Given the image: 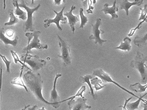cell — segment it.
<instances>
[{
    "mask_svg": "<svg viewBox=\"0 0 147 110\" xmlns=\"http://www.w3.org/2000/svg\"><path fill=\"white\" fill-rule=\"evenodd\" d=\"M38 110H45V109L44 108V107H42L41 109H38Z\"/></svg>",
    "mask_w": 147,
    "mask_h": 110,
    "instance_id": "74e56055",
    "label": "cell"
},
{
    "mask_svg": "<svg viewBox=\"0 0 147 110\" xmlns=\"http://www.w3.org/2000/svg\"><path fill=\"white\" fill-rule=\"evenodd\" d=\"M96 2V0H93V4H95Z\"/></svg>",
    "mask_w": 147,
    "mask_h": 110,
    "instance_id": "f35d334b",
    "label": "cell"
},
{
    "mask_svg": "<svg viewBox=\"0 0 147 110\" xmlns=\"http://www.w3.org/2000/svg\"><path fill=\"white\" fill-rule=\"evenodd\" d=\"M116 0H115L113 6L111 7H109L108 3H105L104 5L103 8L101 10V11L104 12L105 14H109L111 15V20H114L115 18H118V15L116 13V12H119V7L116 6Z\"/></svg>",
    "mask_w": 147,
    "mask_h": 110,
    "instance_id": "8fae6325",
    "label": "cell"
},
{
    "mask_svg": "<svg viewBox=\"0 0 147 110\" xmlns=\"http://www.w3.org/2000/svg\"><path fill=\"white\" fill-rule=\"evenodd\" d=\"M40 34L41 32L40 31H35L32 33H27L26 34V36L28 39V44L27 46L23 49V53L26 52V54H29L33 48H36L39 50L47 49L48 45L47 44L40 43V40L39 39Z\"/></svg>",
    "mask_w": 147,
    "mask_h": 110,
    "instance_id": "3957f363",
    "label": "cell"
},
{
    "mask_svg": "<svg viewBox=\"0 0 147 110\" xmlns=\"http://www.w3.org/2000/svg\"><path fill=\"white\" fill-rule=\"evenodd\" d=\"M38 110V106L36 105H35L33 107H29L28 108V110Z\"/></svg>",
    "mask_w": 147,
    "mask_h": 110,
    "instance_id": "d6a6232c",
    "label": "cell"
},
{
    "mask_svg": "<svg viewBox=\"0 0 147 110\" xmlns=\"http://www.w3.org/2000/svg\"><path fill=\"white\" fill-rule=\"evenodd\" d=\"M34 0H32V5H34Z\"/></svg>",
    "mask_w": 147,
    "mask_h": 110,
    "instance_id": "ab89813d",
    "label": "cell"
},
{
    "mask_svg": "<svg viewBox=\"0 0 147 110\" xmlns=\"http://www.w3.org/2000/svg\"><path fill=\"white\" fill-rule=\"evenodd\" d=\"M11 54H12V56H13V57L15 63H16V64H17V63H18V62H20V64L22 65V66H23L24 67H26V68L28 69V70H32V69L29 68L28 66H27V65H26V64H25V63H23V62H22L21 61V60L19 59L18 57V55H17V54H16L15 52H14L13 51H12V50H11Z\"/></svg>",
    "mask_w": 147,
    "mask_h": 110,
    "instance_id": "4316f807",
    "label": "cell"
},
{
    "mask_svg": "<svg viewBox=\"0 0 147 110\" xmlns=\"http://www.w3.org/2000/svg\"><path fill=\"white\" fill-rule=\"evenodd\" d=\"M143 107H144V109L143 110H147V105L145 103L143 104Z\"/></svg>",
    "mask_w": 147,
    "mask_h": 110,
    "instance_id": "e575fe53",
    "label": "cell"
},
{
    "mask_svg": "<svg viewBox=\"0 0 147 110\" xmlns=\"http://www.w3.org/2000/svg\"><path fill=\"white\" fill-rule=\"evenodd\" d=\"M147 61V56L137 51L134 59L131 62V67L138 70L140 74L141 80L143 82L147 80V66L145 64Z\"/></svg>",
    "mask_w": 147,
    "mask_h": 110,
    "instance_id": "7a4b0ae2",
    "label": "cell"
},
{
    "mask_svg": "<svg viewBox=\"0 0 147 110\" xmlns=\"http://www.w3.org/2000/svg\"><path fill=\"white\" fill-rule=\"evenodd\" d=\"M0 39H1V41L3 42L6 47H7L8 45H11L16 48L17 46V45H18V36H16L15 39L13 40L8 39L5 35V31H4L3 28H1L0 30Z\"/></svg>",
    "mask_w": 147,
    "mask_h": 110,
    "instance_id": "5bb4252c",
    "label": "cell"
},
{
    "mask_svg": "<svg viewBox=\"0 0 147 110\" xmlns=\"http://www.w3.org/2000/svg\"><path fill=\"white\" fill-rule=\"evenodd\" d=\"M1 57L2 58V60L3 61V62H5V63L6 64V72L7 73H10V64L11 62L10 61H8L7 60L6 57L5 56H3V55H0Z\"/></svg>",
    "mask_w": 147,
    "mask_h": 110,
    "instance_id": "f546056e",
    "label": "cell"
},
{
    "mask_svg": "<svg viewBox=\"0 0 147 110\" xmlns=\"http://www.w3.org/2000/svg\"><path fill=\"white\" fill-rule=\"evenodd\" d=\"M75 9H76V7L74 6H72L71 8V11L69 12H66L63 14L64 15L67 17V18H68V23H69V26L71 27L73 34H74V31H75V25L77 21H80L78 16L74 15V14H72L73 11Z\"/></svg>",
    "mask_w": 147,
    "mask_h": 110,
    "instance_id": "7c38bea8",
    "label": "cell"
},
{
    "mask_svg": "<svg viewBox=\"0 0 147 110\" xmlns=\"http://www.w3.org/2000/svg\"><path fill=\"white\" fill-rule=\"evenodd\" d=\"M147 41V33L143 36H136L134 39V43L136 45H137L138 48H142L146 44Z\"/></svg>",
    "mask_w": 147,
    "mask_h": 110,
    "instance_id": "ffe728a7",
    "label": "cell"
},
{
    "mask_svg": "<svg viewBox=\"0 0 147 110\" xmlns=\"http://www.w3.org/2000/svg\"><path fill=\"white\" fill-rule=\"evenodd\" d=\"M94 76H93V75H92V76L86 75V76H80V78H79V80L81 82H83V83L87 82V84L89 85V87L90 88V92L89 93V94H91V95L93 96L94 100H96L98 97V96L94 94L93 89V87L92 86V84H91V82L90 81V79H93V78H94Z\"/></svg>",
    "mask_w": 147,
    "mask_h": 110,
    "instance_id": "2e32d148",
    "label": "cell"
},
{
    "mask_svg": "<svg viewBox=\"0 0 147 110\" xmlns=\"http://www.w3.org/2000/svg\"><path fill=\"white\" fill-rule=\"evenodd\" d=\"M9 14L10 15V20L7 22L5 23V25H13L14 24L19 23V19L16 17L13 13V10L10 9L9 10Z\"/></svg>",
    "mask_w": 147,
    "mask_h": 110,
    "instance_id": "7402d4cb",
    "label": "cell"
},
{
    "mask_svg": "<svg viewBox=\"0 0 147 110\" xmlns=\"http://www.w3.org/2000/svg\"><path fill=\"white\" fill-rule=\"evenodd\" d=\"M57 36L59 39V45L61 51V54L58 55V57L62 58L64 62L65 66H67L71 64L70 47L67 42L62 39L59 35H57Z\"/></svg>",
    "mask_w": 147,
    "mask_h": 110,
    "instance_id": "8992f818",
    "label": "cell"
},
{
    "mask_svg": "<svg viewBox=\"0 0 147 110\" xmlns=\"http://www.w3.org/2000/svg\"><path fill=\"white\" fill-rule=\"evenodd\" d=\"M55 1V3L56 5H60L61 3V1L62 0H54ZM63 3H66V0H62Z\"/></svg>",
    "mask_w": 147,
    "mask_h": 110,
    "instance_id": "1f68e13d",
    "label": "cell"
},
{
    "mask_svg": "<svg viewBox=\"0 0 147 110\" xmlns=\"http://www.w3.org/2000/svg\"><path fill=\"white\" fill-rule=\"evenodd\" d=\"M6 9V0H3V9Z\"/></svg>",
    "mask_w": 147,
    "mask_h": 110,
    "instance_id": "d590c367",
    "label": "cell"
},
{
    "mask_svg": "<svg viewBox=\"0 0 147 110\" xmlns=\"http://www.w3.org/2000/svg\"><path fill=\"white\" fill-rule=\"evenodd\" d=\"M90 82H91V84L94 86V88L96 91L101 89L105 87L104 85H103V86L101 85L100 84H101L102 82L101 79H98V77H94L93 79H92L90 80Z\"/></svg>",
    "mask_w": 147,
    "mask_h": 110,
    "instance_id": "cb8c5ba5",
    "label": "cell"
},
{
    "mask_svg": "<svg viewBox=\"0 0 147 110\" xmlns=\"http://www.w3.org/2000/svg\"><path fill=\"white\" fill-rule=\"evenodd\" d=\"M93 75L96 76H98V77H99L103 82H112V83L114 84L115 85H116V86H117L118 87H119L121 89H122L123 90H124L125 91L127 92V93L133 95V96L138 98V99L140 98V97L136 96V95L134 94V93H132V92L129 91V90H128L124 88L123 87H121L120 84H119L118 83H117L116 82L114 81L111 79V78L110 76L106 72H105L102 68L96 69L94 70L93 72Z\"/></svg>",
    "mask_w": 147,
    "mask_h": 110,
    "instance_id": "ba28073f",
    "label": "cell"
},
{
    "mask_svg": "<svg viewBox=\"0 0 147 110\" xmlns=\"http://www.w3.org/2000/svg\"><path fill=\"white\" fill-rule=\"evenodd\" d=\"M83 11H84L83 8H80V19H81V24L80 26V28H82V29H84L85 25L88 21V18L84 15Z\"/></svg>",
    "mask_w": 147,
    "mask_h": 110,
    "instance_id": "d4e9b609",
    "label": "cell"
},
{
    "mask_svg": "<svg viewBox=\"0 0 147 110\" xmlns=\"http://www.w3.org/2000/svg\"><path fill=\"white\" fill-rule=\"evenodd\" d=\"M87 101V99L80 97L79 96L76 100L74 99L69 100L68 105L69 109L72 110H86L88 109H90L92 108V107L86 105Z\"/></svg>",
    "mask_w": 147,
    "mask_h": 110,
    "instance_id": "30bf717a",
    "label": "cell"
},
{
    "mask_svg": "<svg viewBox=\"0 0 147 110\" xmlns=\"http://www.w3.org/2000/svg\"><path fill=\"white\" fill-rule=\"evenodd\" d=\"M2 65L1 64V84H2Z\"/></svg>",
    "mask_w": 147,
    "mask_h": 110,
    "instance_id": "836d02e7",
    "label": "cell"
},
{
    "mask_svg": "<svg viewBox=\"0 0 147 110\" xmlns=\"http://www.w3.org/2000/svg\"><path fill=\"white\" fill-rule=\"evenodd\" d=\"M30 106V105H28V106H24V108L22 110H26L27 109V108H29Z\"/></svg>",
    "mask_w": 147,
    "mask_h": 110,
    "instance_id": "8d00e7d4",
    "label": "cell"
},
{
    "mask_svg": "<svg viewBox=\"0 0 147 110\" xmlns=\"http://www.w3.org/2000/svg\"><path fill=\"white\" fill-rule=\"evenodd\" d=\"M101 24V19L100 18H97L95 24H92V34L89 36V39L90 40H94L95 44L98 43L100 44V46H102L103 43L105 42H107V40L101 39L100 36V34L105 33V32L104 30H100L99 29Z\"/></svg>",
    "mask_w": 147,
    "mask_h": 110,
    "instance_id": "52a82bcc",
    "label": "cell"
},
{
    "mask_svg": "<svg viewBox=\"0 0 147 110\" xmlns=\"http://www.w3.org/2000/svg\"><path fill=\"white\" fill-rule=\"evenodd\" d=\"M20 60L24 63L28 64L32 68V71L34 72L42 68L47 64V62L45 60L40 59L36 55H22L20 56Z\"/></svg>",
    "mask_w": 147,
    "mask_h": 110,
    "instance_id": "277c9868",
    "label": "cell"
},
{
    "mask_svg": "<svg viewBox=\"0 0 147 110\" xmlns=\"http://www.w3.org/2000/svg\"><path fill=\"white\" fill-rule=\"evenodd\" d=\"M12 3L14 6L16 7V9L15 10V14L19 17V18L22 20H26L27 19V15L26 13L24 12L23 11L21 10L20 8V5L18 3V0H12Z\"/></svg>",
    "mask_w": 147,
    "mask_h": 110,
    "instance_id": "e0dca14e",
    "label": "cell"
},
{
    "mask_svg": "<svg viewBox=\"0 0 147 110\" xmlns=\"http://www.w3.org/2000/svg\"><path fill=\"white\" fill-rule=\"evenodd\" d=\"M23 68H24V67L22 66L20 76H19L18 78H15L14 79H13V80L11 82V84H15V85H20V86L23 87L25 89V90H26V91H27V93H29V91H28V88H27V86L26 85L24 80L23 81V80H22V72H23Z\"/></svg>",
    "mask_w": 147,
    "mask_h": 110,
    "instance_id": "44dd1931",
    "label": "cell"
},
{
    "mask_svg": "<svg viewBox=\"0 0 147 110\" xmlns=\"http://www.w3.org/2000/svg\"><path fill=\"white\" fill-rule=\"evenodd\" d=\"M146 95H147V93L146 94H144L143 95H142V96L140 95V98L138 99L137 101H136L134 103H127V105H126V108H127V110H137L138 109V106H139V105H140L141 101H142L144 103H145L147 105V100L142 99L143 97H144Z\"/></svg>",
    "mask_w": 147,
    "mask_h": 110,
    "instance_id": "ac0fdd59",
    "label": "cell"
},
{
    "mask_svg": "<svg viewBox=\"0 0 147 110\" xmlns=\"http://www.w3.org/2000/svg\"><path fill=\"white\" fill-rule=\"evenodd\" d=\"M23 80L27 88L30 90L37 100L47 105L52 106L55 109L59 108L60 105V101L58 103L48 102L43 97L42 95V89L44 82L39 73H36L32 70L27 71V73L23 76Z\"/></svg>",
    "mask_w": 147,
    "mask_h": 110,
    "instance_id": "6da1fadb",
    "label": "cell"
},
{
    "mask_svg": "<svg viewBox=\"0 0 147 110\" xmlns=\"http://www.w3.org/2000/svg\"><path fill=\"white\" fill-rule=\"evenodd\" d=\"M131 39L129 38H125L123 39V41L121 43L120 45L118 47H116V49H120L123 51H129L131 50Z\"/></svg>",
    "mask_w": 147,
    "mask_h": 110,
    "instance_id": "d6986e66",
    "label": "cell"
},
{
    "mask_svg": "<svg viewBox=\"0 0 147 110\" xmlns=\"http://www.w3.org/2000/svg\"><path fill=\"white\" fill-rule=\"evenodd\" d=\"M62 76L61 74H56V77L55 78V80H54V86H53V89L52 90V91H51V96H50V100H51V103H58L59 102L60 100V97L59 96L57 92L56 91V82L57 79Z\"/></svg>",
    "mask_w": 147,
    "mask_h": 110,
    "instance_id": "9a60e30c",
    "label": "cell"
},
{
    "mask_svg": "<svg viewBox=\"0 0 147 110\" xmlns=\"http://www.w3.org/2000/svg\"><path fill=\"white\" fill-rule=\"evenodd\" d=\"M143 3V0H135L133 2H130L128 0H122L120 3L119 10L125 9L126 15H129V9L132 6H140Z\"/></svg>",
    "mask_w": 147,
    "mask_h": 110,
    "instance_id": "4fadbf2b",
    "label": "cell"
},
{
    "mask_svg": "<svg viewBox=\"0 0 147 110\" xmlns=\"http://www.w3.org/2000/svg\"><path fill=\"white\" fill-rule=\"evenodd\" d=\"M6 34L9 37H12L13 36V35L14 34V31L11 30V29H9V30H8L7 32H6Z\"/></svg>",
    "mask_w": 147,
    "mask_h": 110,
    "instance_id": "4dcf8cb0",
    "label": "cell"
},
{
    "mask_svg": "<svg viewBox=\"0 0 147 110\" xmlns=\"http://www.w3.org/2000/svg\"><path fill=\"white\" fill-rule=\"evenodd\" d=\"M80 1H83H83H85V0H80Z\"/></svg>",
    "mask_w": 147,
    "mask_h": 110,
    "instance_id": "60d3db41",
    "label": "cell"
},
{
    "mask_svg": "<svg viewBox=\"0 0 147 110\" xmlns=\"http://www.w3.org/2000/svg\"><path fill=\"white\" fill-rule=\"evenodd\" d=\"M129 88L131 89L136 91V93H143L146 90V89L144 88V85H141L140 82H137L134 84H132L130 85Z\"/></svg>",
    "mask_w": 147,
    "mask_h": 110,
    "instance_id": "603a6c76",
    "label": "cell"
},
{
    "mask_svg": "<svg viewBox=\"0 0 147 110\" xmlns=\"http://www.w3.org/2000/svg\"><path fill=\"white\" fill-rule=\"evenodd\" d=\"M141 11V14H140V17L139 18V21H143L146 16L147 15V4H146L144 6V8L143 9L140 8Z\"/></svg>",
    "mask_w": 147,
    "mask_h": 110,
    "instance_id": "f1b7e54d",
    "label": "cell"
},
{
    "mask_svg": "<svg viewBox=\"0 0 147 110\" xmlns=\"http://www.w3.org/2000/svg\"><path fill=\"white\" fill-rule=\"evenodd\" d=\"M19 5L21 8H24V9H26L28 15L27 21L24 23L22 28L23 31L24 32H27V31L35 32L33 22V14L34 12L38 10V9L40 8V4H39L37 7H35L34 8H30L27 6L28 3H26L24 0H21V2L20 4H19Z\"/></svg>",
    "mask_w": 147,
    "mask_h": 110,
    "instance_id": "5b68a950",
    "label": "cell"
},
{
    "mask_svg": "<svg viewBox=\"0 0 147 110\" xmlns=\"http://www.w3.org/2000/svg\"><path fill=\"white\" fill-rule=\"evenodd\" d=\"M86 89V87L85 85L82 86V87H81V88H80V89L79 90V91H78V93H77V94H76V95H75L74 96L70 97L69 98H68V99H66V100H64L61 101V103H63V102H65V101H66L67 100H72V99H75L76 97H77V96H80V97H82V98H85L84 96H83V95H82V94H83V92H84V91H85Z\"/></svg>",
    "mask_w": 147,
    "mask_h": 110,
    "instance_id": "484cf974",
    "label": "cell"
},
{
    "mask_svg": "<svg viewBox=\"0 0 147 110\" xmlns=\"http://www.w3.org/2000/svg\"><path fill=\"white\" fill-rule=\"evenodd\" d=\"M144 22H147V15L146 16L145 18H144L143 21H141L140 23H139V24H138V25H137L136 27L135 28H134V29H132L131 30L130 33L128 34V35L129 36H132V35H134V33H135V32H136L137 29H140V28H142V24Z\"/></svg>",
    "mask_w": 147,
    "mask_h": 110,
    "instance_id": "83f0119b",
    "label": "cell"
},
{
    "mask_svg": "<svg viewBox=\"0 0 147 110\" xmlns=\"http://www.w3.org/2000/svg\"><path fill=\"white\" fill-rule=\"evenodd\" d=\"M65 7H66V6H64L63 8H62V9L61 11L60 12H57L56 11L53 10V11H54V12L56 14V15L55 18H54V19H49V18H48V19H45V20L44 21V22L45 23L44 24V28L47 29V28L49 27L50 25V24H51L52 23H55L57 28H58L60 31H62V28L61 27L60 25V24H59L60 21H61V23H62V24H66L67 22V18H66V17H65L63 16V11H64Z\"/></svg>",
    "mask_w": 147,
    "mask_h": 110,
    "instance_id": "9c48e42d",
    "label": "cell"
}]
</instances>
